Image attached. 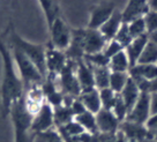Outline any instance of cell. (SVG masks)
<instances>
[{
  "label": "cell",
  "mask_w": 157,
  "mask_h": 142,
  "mask_svg": "<svg viewBox=\"0 0 157 142\" xmlns=\"http://www.w3.org/2000/svg\"><path fill=\"white\" fill-rule=\"evenodd\" d=\"M0 57L2 60V79H1V108L2 114L10 116L12 105L25 96V87L12 57L8 44L0 38Z\"/></svg>",
  "instance_id": "cell-1"
},
{
  "label": "cell",
  "mask_w": 157,
  "mask_h": 142,
  "mask_svg": "<svg viewBox=\"0 0 157 142\" xmlns=\"http://www.w3.org/2000/svg\"><path fill=\"white\" fill-rule=\"evenodd\" d=\"M10 46L20 50L25 54L27 58L36 66V68L39 71L42 76L46 79L48 76V71H46V48L42 44H34L30 43L25 38H22L15 29L12 27L10 30Z\"/></svg>",
  "instance_id": "cell-2"
},
{
  "label": "cell",
  "mask_w": 157,
  "mask_h": 142,
  "mask_svg": "<svg viewBox=\"0 0 157 142\" xmlns=\"http://www.w3.org/2000/svg\"><path fill=\"white\" fill-rule=\"evenodd\" d=\"M10 52H12L13 60L15 63V66H16V69L19 72L20 78H21V81H22L23 87H25V90H27L28 88L33 87L35 84L43 83L45 79L42 76V74L39 73V71L36 68V66L30 61L29 59L27 58L20 50L12 48V46H10Z\"/></svg>",
  "instance_id": "cell-3"
},
{
  "label": "cell",
  "mask_w": 157,
  "mask_h": 142,
  "mask_svg": "<svg viewBox=\"0 0 157 142\" xmlns=\"http://www.w3.org/2000/svg\"><path fill=\"white\" fill-rule=\"evenodd\" d=\"M59 81V90L64 96L72 98H78L81 94V88L76 78V63L68 60L66 67L57 78Z\"/></svg>",
  "instance_id": "cell-4"
},
{
  "label": "cell",
  "mask_w": 157,
  "mask_h": 142,
  "mask_svg": "<svg viewBox=\"0 0 157 142\" xmlns=\"http://www.w3.org/2000/svg\"><path fill=\"white\" fill-rule=\"evenodd\" d=\"M50 34V45L59 51H66L68 49L72 40V29L69 28L64 19L60 16L56 20L52 28L49 30Z\"/></svg>",
  "instance_id": "cell-5"
},
{
  "label": "cell",
  "mask_w": 157,
  "mask_h": 142,
  "mask_svg": "<svg viewBox=\"0 0 157 142\" xmlns=\"http://www.w3.org/2000/svg\"><path fill=\"white\" fill-rule=\"evenodd\" d=\"M54 126V112L52 105L45 101L39 110L33 116L30 131L35 135H39L53 129Z\"/></svg>",
  "instance_id": "cell-6"
},
{
  "label": "cell",
  "mask_w": 157,
  "mask_h": 142,
  "mask_svg": "<svg viewBox=\"0 0 157 142\" xmlns=\"http://www.w3.org/2000/svg\"><path fill=\"white\" fill-rule=\"evenodd\" d=\"M150 116V94L141 93L136 103L129 110L126 120L139 125H144Z\"/></svg>",
  "instance_id": "cell-7"
},
{
  "label": "cell",
  "mask_w": 157,
  "mask_h": 142,
  "mask_svg": "<svg viewBox=\"0 0 157 142\" xmlns=\"http://www.w3.org/2000/svg\"><path fill=\"white\" fill-rule=\"evenodd\" d=\"M118 7L116 2L112 1H104L95 5L90 10V19H89L88 28L89 29L98 30L102 25L110 19V16L113 14V12Z\"/></svg>",
  "instance_id": "cell-8"
},
{
  "label": "cell",
  "mask_w": 157,
  "mask_h": 142,
  "mask_svg": "<svg viewBox=\"0 0 157 142\" xmlns=\"http://www.w3.org/2000/svg\"><path fill=\"white\" fill-rule=\"evenodd\" d=\"M68 59L64 51L53 49L51 45L46 48V71H48L46 78L57 80L59 74L66 67Z\"/></svg>",
  "instance_id": "cell-9"
},
{
  "label": "cell",
  "mask_w": 157,
  "mask_h": 142,
  "mask_svg": "<svg viewBox=\"0 0 157 142\" xmlns=\"http://www.w3.org/2000/svg\"><path fill=\"white\" fill-rule=\"evenodd\" d=\"M108 40L99 30L84 29V56L103 52Z\"/></svg>",
  "instance_id": "cell-10"
},
{
  "label": "cell",
  "mask_w": 157,
  "mask_h": 142,
  "mask_svg": "<svg viewBox=\"0 0 157 142\" xmlns=\"http://www.w3.org/2000/svg\"><path fill=\"white\" fill-rule=\"evenodd\" d=\"M96 123H97L98 133L102 134H114L120 128V121L110 110L102 109L96 114Z\"/></svg>",
  "instance_id": "cell-11"
},
{
  "label": "cell",
  "mask_w": 157,
  "mask_h": 142,
  "mask_svg": "<svg viewBox=\"0 0 157 142\" xmlns=\"http://www.w3.org/2000/svg\"><path fill=\"white\" fill-rule=\"evenodd\" d=\"M149 12L147 0H129L121 10L124 23H129L134 20L144 17Z\"/></svg>",
  "instance_id": "cell-12"
},
{
  "label": "cell",
  "mask_w": 157,
  "mask_h": 142,
  "mask_svg": "<svg viewBox=\"0 0 157 142\" xmlns=\"http://www.w3.org/2000/svg\"><path fill=\"white\" fill-rule=\"evenodd\" d=\"M119 129L126 135L128 140H136L139 142H146L150 139H154V136L148 132L147 128L144 127V125L134 124L131 123V121H127V120H125L120 124Z\"/></svg>",
  "instance_id": "cell-13"
},
{
  "label": "cell",
  "mask_w": 157,
  "mask_h": 142,
  "mask_svg": "<svg viewBox=\"0 0 157 142\" xmlns=\"http://www.w3.org/2000/svg\"><path fill=\"white\" fill-rule=\"evenodd\" d=\"M76 78L81 88V93L95 88L93 67L87 64L83 59L76 63Z\"/></svg>",
  "instance_id": "cell-14"
},
{
  "label": "cell",
  "mask_w": 157,
  "mask_h": 142,
  "mask_svg": "<svg viewBox=\"0 0 157 142\" xmlns=\"http://www.w3.org/2000/svg\"><path fill=\"white\" fill-rule=\"evenodd\" d=\"M124 21H123V16H121V10H117L113 12V14L110 16V19L104 23L101 28H99V31L101 34L103 35L106 40H112L116 35L118 34V31L120 30V28L123 27Z\"/></svg>",
  "instance_id": "cell-15"
},
{
  "label": "cell",
  "mask_w": 157,
  "mask_h": 142,
  "mask_svg": "<svg viewBox=\"0 0 157 142\" xmlns=\"http://www.w3.org/2000/svg\"><path fill=\"white\" fill-rule=\"evenodd\" d=\"M128 74L134 82H139V81L151 82L155 79H157V65L137 64L129 69Z\"/></svg>",
  "instance_id": "cell-16"
},
{
  "label": "cell",
  "mask_w": 157,
  "mask_h": 142,
  "mask_svg": "<svg viewBox=\"0 0 157 142\" xmlns=\"http://www.w3.org/2000/svg\"><path fill=\"white\" fill-rule=\"evenodd\" d=\"M80 102L83 104L86 110L90 113L97 114L102 110V102H101V96H99V90L96 88L82 91L78 96Z\"/></svg>",
  "instance_id": "cell-17"
},
{
  "label": "cell",
  "mask_w": 157,
  "mask_h": 142,
  "mask_svg": "<svg viewBox=\"0 0 157 142\" xmlns=\"http://www.w3.org/2000/svg\"><path fill=\"white\" fill-rule=\"evenodd\" d=\"M148 42H149L148 35H144V36H141L139 38L133 39L132 43L125 49V52L127 54L129 64H131V68L134 67L135 65H137V61L141 57V54H142L143 50H144Z\"/></svg>",
  "instance_id": "cell-18"
},
{
  "label": "cell",
  "mask_w": 157,
  "mask_h": 142,
  "mask_svg": "<svg viewBox=\"0 0 157 142\" xmlns=\"http://www.w3.org/2000/svg\"><path fill=\"white\" fill-rule=\"evenodd\" d=\"M119 95H120V97L124 101V103H125L128 112H129V110L134 106V104L136 103V101L140 97L141 91H140V89L137 87V84L129 78L127 84L125 86V88L123 89V91Z\"/></svg>",
  "instance_id": "cell-19"
},
{
  "label": "cell",
  "mask_w": 157,
  "mask_h": 142,
  "mask_svg": "<svg viewBox=\"0 0 157 142\" xmlns=\"http://www.w3.org/2000/svg\"><path fill=\"white\" fill-rule=\"evenodd\" d=\"M39 5L42 7V10L44 12V16L46 20V25H48V29H51L56 20L61 16L60 13V7H59L58 2L56 1H51V0H40Z\"/></svg>",
  "instance_id": "cell-20"
},
{
  "label": "cell",
  "mask_w": 157,
  "mask_h": 142,
  "mask_svg": "<svg viewBox=\"0 0 157 142\" xmlns=\"http://www.w3.org/2000/svg\"><path fill=\"white\" fill-rule=\"evenodd\" d=\"M109 68L111 72H118V73H128L131 69V64L125 50L120 51L114 57L110 59L109 61Z\"/></svg>",
  "instance_id": "cell-21"
},
{
  "label": "cell",
  "mask_w": 157,
  "mask_h": 142,
  "mask_svg": "<svg viewBox=\"0 0 157 142\" xmlns=\"http://www.w3.org/2000/svg\"><path fill=\"white\" fill-rule=\"evenodd\" d=\"M54 112V126H57V128L64 126L66 124H68L69 121L74 120V114L72 112L71 105L67 104H61L59 106L53 108Z\"/></svg>",
  "instance_id": "cell-22"
},
{
  "label": "cell",
  "mask_w": 157,
  "mask_h": 142,
  "mask_svg": "<svg viewBox=\"0 0 157 142\" xmlns=\"http://www.w3.org/2000/svg\"><path fill=\"white\" fill-rule=\"evenodd\" d=\"M74 120L84 129V132L96 134L98 133L97 129V123H96V114L90 113L88 111L78 114L74 118Z\"/></svg>",
  "instance_id": "cell-23"
},
{
  "label": "cell",
  "mask_w": 157,
  "mask_h": 142,
  "mask_svg": "<svg viewBox=\"0 0 157 142\" xmlns=\"http://www.w3.org/2000/svg\"><path fill=\"white\" fill-rule=\"evenodd\" d=\"M93 71L95 88L98 89V90L109 88L111 71L108 66H105V67H93Z\"/></svg>",
  "instance_id": "cell-24"
},
{
  "label": "cell",
  "mask_w": 157,
  "mask_h": 142,
  "mask_svg": "<svg viewBox=\"0 0 157 142\" xmlns=\"http://www.w3.org/2000/svg\"><path fill=\"white\" fill-rule=\"evenodd\" d=\"M129 80V74L128 73H118V72H111L110 76V84L109 88L113 90L116 94H119L123 91L125 86L127 84Z\"/></svg>",
  "instance_id": "cell-25"
},
{
  "label": "cell",
  "mask_w": 157,
  "mask_h": 142,
  "mask_svg": "<svg viewBox=\"0 0 157 142\" xmlns=\"http://www.w3.org/2000/svg\"><path fill=\"white\" fill-rule=\"evenodd\" d=\"M137 64L140 65H156L157 64V45L151 43L150 40L147 43L143 50Z\"/></svg>",
  "instance_id": "cell-26"
},
{
  "label": "cell",
  "mask_w": 157,
  "mask_h": 142,
  "mask_svg": "<svg viewBox=\"0 0 157 142\" xmlns=\"http://www.w3.org/2000/svg\"><path fill=\"white\" fill-rule=\"evenodd\" d=\"M129 30V34L133 37V39L139 38L141 36H144L147 34V28H146V22H144V17L141 19L134 20L129 23H126Z\"/></svg>",
  "instance_id": "cell-27"
},
{
  "label": "cell",
  "mask_w": 157,
  "mask_h": 142,
  "mask_svg": "<svg viewBox=\"0 0 157 142\" xmlns=\"http://www.w3.org/2000/svg\"><path fill=\"white\" fill-rule=\"evenodd\" d=\"M99 96H101V102H102V109L111 111L117 99L118 94H116L110 88H105L99 90Z\"/></svg>",
  "instance_id": "cell-28"
},
{
  "label": "cell",
  "mask_w": 157,
  "mask_h": 142,
  "mask_svg": "<svg viewBox=\"0 0 157 142\" xmlns=\"http://www.w3.org/2000/svg\"><path fill=\"white\" fill-rule=\"evenodd\" d=\"M111 111H112V113L116 116V118H117L120 123H123V121L126 120V117H127V114H128V110H127V108H126L125 103H124V101L121 99V97H120V95L117 96V99H116L114 105H113V108Z\"/></svg>",
  "instance_id": "cell-29"
},
{
  "label": "cell",
  "mask_w": 157,
  "mask_h": 142,
  "mask_svg": "<svg viewBox=\"0 0 157 142\" xmlns=\"http://www.w3.org/2000/svg\"><path fill=\"white\" fill-rule=\"evenodd\" d=\"M113 39L121 45V46L124 48V50L126 49L128 45L132 43L133 37L131 36V34H129V30H128V27L126 23H124L123 27L120 28V30L118 31V34L116 35V37H114Z\"/></svg>",
  "instance_id": "cell-30"
},
{
  "label": "cell",
  "mask_w": 157,
  "mask_h": 142,
  "mask_svg": "<svg viewBox=\"0 0 157 142\" xmlns=\"http://www.w3.org/2000/svg\"><path fill=\"white\" fill-rule=\"evenodd\" d=\"M14 142H35L36 135L31 133L30 129H23V128H14Z\"/></svg>",
  "instance_id": "cell-31"
},
{
  "label": "cell",
  "mask_w": 157,
  "mask_h": 142,
  "mask_svg": "<svg viewBox=\"0 0 157 142\" xmlns=\"http://www.w3.org/2000/svg\"><path fill=\"white\" fill-rule=\"evenodd\" d=\"M123 50H124L123 46L119 44L118 42H116L114 39H112V40H109L108 43H106L103 53L105 54V57H106V58L109 59V61H110V59L112 58V57H114L117 53H119L120 51H123Z\"/></svg>",
  "instance_id": "cell-32"
},
{
  "label": "cell",
  "mask_w": 157,
  "mask_h": 142,
  "mask_svg": "<svg viewBox=\"0 0 157 142\" xmlns=\"http://www.w3.org/2000/svg\"><path fill=\"white\" fill-rule=\"evenodd\" d=\"M144 22H146V28H147L148 35L157 31V13L149 10L146 14V16H144Z\"/></svg>",
  "instance_id": "cell-33"
},
{
  "label": "cell",
  "mask_w": 157,
  "mask_h": 142,
  "mask_svg": "<svg viewBox=\"0 0 157 142\" xmlns=\"http://www.w3.org/2000/svg\"><path fill=\"white\" fill-rule=\"evenodd\" d=\"M38 136L43 140V142H65L57 129H51L49 132L39 134Z\"/></svg>",
  "instance_id": "cell-34"
},
{
  "label": "cell",
  "mask_w": 157,
  "mask_h": 142,
  "mask_svg": "<svg viewBox=\"0 0 157 142\" xmlns=\"http://www.w3.org/2000/svg\"><path fill=\"white\" fill-rule=\"evenodd\" d=\"M144 127L147 128V131L152 136H155L157 134V114H151L147 123L144 124Z\"/></svg>",
  "instance_id": "cell-35"
},
{
  "label": "cell",
  "mask_w": 157,
  "mask_h": 142,
  "mask_svg": "<svg viewBox=\"0 0 157 142\" xmlns=\"http://www.w3.org/2000/svg\"><path fill=\"white\" fill-rule=\"evenodd\" d=\"M71 109H72V112H73V114H74V118L76 117V116H78V114H81V113H83L87 111L86 108L83 106V104L80 102L78 98H75L73 102H72Z\"/></svg>",
  "instance_id": "cell-36"
},
{
  "label": "cell",
  "mask_w": 157,
  "mask_h": 142,
  "mask_svg": "<svg viewBox=\"0 0 157 142\" xmlns=\"http://www.w3.org/2000/svg\"><path fill=\"white\" fill-rule=\"evenodd\" d=\"M150 112L157 114V93L150 94Z\"/></svg>",
  "instance_id": "cell-37"
},
{
  "label": "cell",
  "mask_w": 157,
  "mask_h": 142,
  "mask_svg": "<svg viewBox=\"0 0 157 142\" xmlns=\"http://www.w3.org/2000/svg\"><path fill=\"white\" fill-rule=\"evenodd\" d=\"M116 133L114 134H102L99 133V142H114Z\"/></svg>",
  "instance_id": "cell-38"
},
{
  "label": "cell",
  "mask_w": 157,
  "mask_h": 142,
  "mask_svg": "<svg viewBox=\"0 0 157 142\" xmlns=\"http://www.w3.org/2000/svg\"><path fill=\"white\" fill-rule=\"evenodd\" d=\"M127 140L128 139L126 137V135L120 129L116 133V140H114V142H127Z\"/></svg>",
  "instance_id": "cell-39"
},
{
  "label": "cell",
  "mask_w": 157,
  "mask_h": 142,
  "mask_svg": "<svg viewBox=\"0 0 157 142\" xmlns=\"http://www.w3.org/2000/svg\"><path fill=\"white\" fill-rule=\"evenodd\" d=\"M148 7L150 12L157 13V0H148Z\"/></svg>",
  "instance_id": "cell-40"
},
{
  "label": "cell",
  "mask_w": 157,
  "mask_h": 142,
  "mask_svg": "<svg viewBox=\"0 0 157 142\" xmlns=\"http://www.w3.org/2000/svg\"><path fill=\"white\" fill-rule=\"evenodd\" d=\"M152 93H157V79H155L151 82H149V94Z\"/></svg>",
  "instance_id": "cell-41"
},
{
  "label": "cell",
  "mask_w": 157,
  "mask_h": 142,
  "mask_svg": "<svg viewBox=\"0 0 157 142\" xmlns=\"http://www.w3.org/2000/svg\"><path fill=\"white\" fill-rule=\"evenodd\" d=\"M148 38H149V40H150L151 43L157 45V31H155V33H152V34H150V35H148Z\"/></svg>",
  "instance_id": "cell-42"
},
{
  "label": "cell",
  "mask_w": 157,
  "mask_h": 142,
  "mask_svg": "<svg viewBox=\"0 0 157 142\" xmlns=\"http://www.w3.org/2000/svg\"><path fill=\"white\" fill-rule=\"evenodd\" d=\"M127 142H139V141H136V140H127Z\"/></svg>",
  "instance_id": "cell-43"
},
{
  "label": "cell",
  "mask_w": 157,
  "mask_h": 142,
  "mask_svg": "<svg viewBox=\"0 0 157 142\" xmlns=\"http://www.w3.org/2000/svg\"><path fill=\"white\" fill-rule=\"evenodd\" d=\"M154 139H155V140H156V141H157V134H156V135H155V136H154Z\"/></svg>",
  "instance_id": "cell-44"
},
{
  "label": "cell",
  "mask_w": 157,
  "mask_h": 142,
  "mask_svg": "<svg viewBox=\"0 0 157 142\" xmlns=\"http://www.w3.org/2000/svg\"><path fill=\"white\" fill-rule=\"evenodd\" d=\"M156 65H157V64H156Z\"/></svg>",
  "instance_id": "cell-45"
}]
</instances>
